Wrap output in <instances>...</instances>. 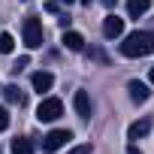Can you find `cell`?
<instances>
[{"mask_svg": "<svg viewBox=\"0 0 154 154\" xmlns=\"http://www.w3.org/2000/svg\"><path fill=\"white\" fill-rule=\"evenodd\" d=\"M154 51V36L145 33V30H136V33H127L124 42H121V54L124 57H145Z\"/></svg>", "mask_w": 154, "mask_h": 154, "instance_id": "1", "label": "cell"}, {"mask_svg": "<svg viewBox=\"0 0 154 154\" xmlns=\"http://www.w3.org/2000/svg\"><path fill=\"white\" fill-rule=\"evenodd\" d=\"M21 33H24V45H27V48H39V45H42V39H45L42 21H39L36 15L24 18V24H21Z\"/></svg>", "mask_w": 154, "mask_h": 154, "instance_id": "2", "label": "cell"}, {"mask_svg": "<svg viewBox=\"0 0 154 154\" xmlns=\"http://www.w3.org/2000/svg\"><path fill=\"white\" fill-rule=\"evenodd\" d=\"M63 115V103L57 100V97H45L42 103H39V109H36V118L39 121H57Z\"/></svg>", "mask_w": 154, "mask_h": 154, "instance_id": "3", "label": "cell"}, {"mask_svg": "<svg viewBox=\"0 0 154 154\" xmlns=\"http://www.w3.org/2000/svg\"><path fill=\"white\" fill-rule=\"evenodd\" d=\"M69 139H72L69 130H51V133L42 136V151H48V154H51V151H60Z\"/></svg>", "mask_w": 154, "mask_h": 154, "instance_id": "4", "label": "cell"}, {"mask_svg": "<svg viewBox=\"0 0 154 154\" xmlns=\"http://www.w3.org/2000/svg\"><path fill=\"white\" fill-rule=\"evenodd\" d=\"M121 33H124V18L106 15V18H103V36H106V39H118Z\"/></svg>", "mask_w": 154, "mask_h": 154, "instance_id": "5", "label": "cell"}, {"mask_svg": "<svg viewBox=\"0 0 154 154\" xmlns=\"http://www.w3.org/2000/svg\"><path fill=\"white\" fill-rule=\"evenodd\" d=\"M151 133V118H139V121H133L130 127H127V139L130 142H139V139H145Z\"/></svg>", "mask_w": 154, "mask_h": 154, "instance_id": "6", "label": "cell"}, {"mask_svg": "<svg viewBox=\"0 0 154 154\" xmlns=\"http://www.w3.org/2000/svg\"><path fill=\"white\" fill-rule=\"evenodd\" d=\"M72 106H75V115H79L82 121L91 118V97H88L85 91H75V94H72Z\"/></svg>", "mask_w": 154, "mask_h": 154, "instance_id": "7", "label": "cell"}, {"mask_svg": "<svg viewBox=\"0 0 154 154\" xmlns=\"http://www.w3.org/2000/svg\"><path fill=\"white\" fill-rule=\"evenodd\" d=\"M127 91H130V100H133V103H145V100L151 97V88H148L145 82H139V79H133V82L127 85Z\"/></svg>", "mask_w": 154, "mask_h": 154, "instance_id": "8", "label": "cell"}, {"mask_svg": "<svg viewBox=\"0 0 154 154\" xmlns=\"http://www.w3.org/2000/svg\"><path fill=\"white\" fill-rule=\"evenodd\" d=\"M30 85H33V91L45 94V91H51V85H54V75H51V72H45V69H39V72H33Z\"/></svg>", "mask_w": 154, "mask_h": 154, "instance_id": "9", "label": "cell"}, {"mask_svg": "<svg viewBox=\"0 0 154 154\" xmlns=\"http://www.w3.org/2000/svg\"><path fill=\"white\" fill-rule=\"evenodd\" d=\"M3 97H6L12 106H18V109L27 103V97H24V91H21L18 85H6V88H3Z\"/></svg>", "mask_w": 154, "mask_h": 154, "instance_id": "10", "label": "cell"}, {"mask_svg": "<svg viewBox=\"0 0 154 154\" xmlns=\"http://www.w3.org/2000/svg\"><path fill=\"white\" fill-rule=\"evenodd\" d=\"M63 45H66L69 51H82V48H85V36L75 33V30H63Z\"/></svg>", "mask_w": 154, "mask_h": 154, "instance_id": "11", "label": "cell"}, {"mask_svg": "<svg viewBox=\"0 0 154 154\" xmlns=\"http://www.w3.org/2000/svg\"><path fill=\"white\" fill-rule=\"evenodd\" d=\"M151 9V0H127V15L130 18H139Z\"/></svg>", "mask_w": 154, "mask_h": 154, "instance_id": "12", "label": "cell"}, {"mask_svg": "<svg viewBox=\"0 0 154 154\" xmlns=\"http://www.w3.org/2000/svg\"><path fill=\"white\" fill-rule=\"evenodd\" d=\"M12 48H15V36L0 30V54H12Z\"/></svg>", "mask_w": 154, "mask_h": 154, "instance_id": "13", "label": "cell"}, {"mask_svg": "<svg viewBox=\"0 0 154 154\" xmlns=\"http://www.w3.org/2000/svg\"><path fill=\"white\" fill-rule=\"evenodd\" d=\"M12 154H33V142L24 139V136L15 139V142H12Z\"/></svg>", "mask_w": 154, "mask_h": 154, "instance_id": "14", "label": "cell"}, {"mask_svg": "<svg viewBox=\"0 0 154 154\" xmlns=\"http://www.w3.org/2000/svg\"><path fill=\"white\" fill-rule=\"evenodd\" d=\"M6 127H9V112H6L3 106H0V133H3Z\"/></svg>", "mask_w": 154, "mask_h": 154, "instance_id": "15", "label": "cell"}, {"mask_svg": "<svg viewBox=\"0 0 154 154\" xmlns=\"http://www.w3.org/2000/svg\"><path fill=\"white\" fill-rule=\"evenodd\" d=\"M27 63H30V57H27V54H24V57H18V60H15V66H12V72H21Z\"/></svg>", "mask_w": 154, "mask_h": 154, "instance_id": "16", "label": "cell"}, {"mask_svg": "<svg viewBox=\"0 0 154 154\" xmlns=\"http://www.w3.org/2000/svg\"><path fill=\"white\" fill-rule=\"evenodd\" d=\"M69 154H91V145H88V142H85V145H75Z\"/></svg>", "mask_w": 154, "mask_h": 154, "instance_id": "17", "label": "cell"}, {"mask_svg": "<svg viewBox=\"0 0 154 154\" xmlns=\"http://www.w3.org/2000/svg\"><path fill=\"white\" fill-rule=\"evenodd\" d=\"M127 154H142V151L136 148V142H130V148H127Z\"/></svg>", "mask_w": 154, "mask_h": 154, "instance_id": "18", "label": "cell"}, {"mask_svg": "<svg viewBox=\"0 0 154 154\" xmlns=\"http://www.w3.org/2000/svg\"><path fill=\"white\" fill-rule=\"evenodd\" d=\"M54 3H66V6H69V3H75V0H54Z\"/></svg>", "mask_w": 154, "mask_h": 154, "instance_id": "19", "label": "cell"}, {"mask_svg": "<svg viewBox=\"0 0 154 154\" xmlns=\"http://www.w3.org/2000/svg\"><path fill=\"white\" fill-rule=\"evenodd\" d=\"M148 79H151V85H154V66H151V72H148Z\"/></svg>", "mask_w": 154, "mask_h": 154, "instance_id": "20", "label": "cell"}, {"mask_svg": "<svg viewBox=\"0 0 154 154\" xmlns=\"http://www.w3.org/2000/svg\"><path fill=\"white\" fill-rule=\"evenodd\" d=\"M103 3H106V6H115V0H103Z\"/></svg>", "mask_w": 154, "mask_h": 154, "instance_id": "21", "label": "cell"}, {"mask_svg": "<svg viewBox=\"0 0 154 154\" xmlns=\"http://www.w3.org/2000/svg\"><path fill=\"white\" fill-rule=\"evenodd\" d=\"M82 3H85V6H91V3H94V0H82Z\"/></svg>", "mask_w": 154, "mask_h": 154, "instance_id": "22", "label": "cell"}]
</instances>
